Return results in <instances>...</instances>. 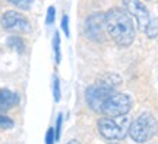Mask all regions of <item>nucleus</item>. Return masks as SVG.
<instances>
[{"mask_svg":"<svg viewBox=\"0 0 158 144\" xmlns=\"http://www.w3.org/2000/svg\"><path fill=\"white\" fill-rule=\"evenodd\" d=\"M106 29L118 47H129L135 41V25L126 10L113 7L106 13Z\"/></svg>","mask_w":158,"mask_h":144,"instance_id":"obj_1","label":"nucleus"},{"mask_svg":"<svg viewBox=\"0 0 158 144\" xmlns=\"http://www.w3.org/2000/svg\"><path fill=\"white\" fill-rule=\"evenodd\" d=\"M132 108V99H130L129 95L126 93H120L114 90L113 93L108 96L107 102L104 105L102 114H106L107 116H123L127 115V112Z\"/></svg>","mask_w":158,"mask_h":144,"instance_id":"obj_5","label":"nucleus"},{"mask_svg":"<svg viewBox=\"0 0 158 144\" xmlns=\"http://www.w3.org/2000/svg\"><path fill=\"white\" fill-rule=\"evenodd\" d=\"M54 140H56V134H54V130L50 128L47 134H45V144H54Z\"/></svg>","mask_w":158,"mask_h":144,"instance_id":"obj_17","label":"nucleus"},{"mask_svg":"<svg viewBox=\"0 0 158 144\" xmlns=\"http://www.w3.org/2000/svg\"><path fill=\"white\" fill-rule=\"evenodd\" d=\"M148 2H151V0H148Z\"/></svg>","mask_w":158,"mask_h":144,"instance_id":"obj_21","label":"nucleus"},{"mask_svg":"<svg viewBox=\"0 0 158 144\" xmlns=\"http://www.w3.org/2000/svg\"><path fill=\"white\" fill-rule=\"evenodd\" d=\"M53 50H54V60L59 64L62 60V53H60V35L59 32L54 33V38H53Z\"/></svg>","mask_w":158,"mask_h":144,"instance_id":"obj_11","label":"nucleus"},{"mask_svg":"<svg viewBox=\"0 0 158 144\" xmlns=\"http://www.w3.org/2000/svg\"><path fill=\"white\" fill-rule=\"evenodd\" d=\"M68 144H81V143H79L78 140H70V141H69Z\"/></svg>","mask_w":158,"mask_h":144,"instance_id":"obj_20","label":"nucleus"},{"mask_svg":"<svg viewBox=\"0 0 158 144\" xmlns=\"http://www.w3.org/2000/svg\"><path fill=\"white\" fill-rule=\"evenodd\" d=\"M19 103V95L9 89H0V112L12 109Z\"/></svg>","mask_w":158,"mask_h":144,"instance_id":"obj_9","label":"nucleus"},{"mask_svg":"<svg viewBox=\"0 0 158 144\" xmlns=\"http://www.w3.org/2000/svg\"><path fill=\"white\" fill-rule=\"evenodd\" d=\"M54 19H56V9L50 6L48 9H47V16H45V22L47 25H51V23L54 22Z\"/></svg>","mask_w":158,"mask_h":144,"instance_id":"obj_15","label":"nucleus"},{"mask_svg":"<svg viewBox=\"0 0 158 144\" xmlns=\"http://www.w3.org/2000/svg\"><path fill=\"white\" fill-rule=\"evenodd\" d=\"M123 6L126 7V12L129 13L130 16H133L136 19L139 29L143 31L147 28V25L149 23L151 18H152L149 10L147 9V6L143 5L142 2H139V0H123Z\"/></svg>","mask_w":158,"mask_h":144,"instance_id":"obj_6","label":"nucleus"},{"mask_svg":"<svg viewBox=\"0 0 158 144\" xmlns=\"http://www.w3.org/2000/svg\"><path fill=\"white\" fill-rule=\"evenodd\" d=\"M7 45L13 48V50H16L18 53H22L23 51V41L19 37H10V38H7Z\"/></svg>","mask_w":158,"mask_h":144,"instance_id":"obj_12","label":"nucleus"},{"mask_svg":"<svg viewBox=\"0 0 158 144\" xmlns=\"http://www.w3.org/2000/svg\"><path fill=\"white\" fill-rule=\"evenodd\" d=\"M62 28H63V31H64V35L69 37V35H70V31H69V18H68V15H63V18H62Z\"/></svg>","mask_w":158,"mask_h":144,"instance_id":"obj_18","label":"nucleus"},{"mask_svg":"<svg viewBox=\"0 0 158 144\" xmlns=\"http://www.w3.org/2000/svg\"><path fill=\"white\" fill-rule=\"evenodd\" d=\"M158 133V121L149 112H143L130 122L129 135L136 143H147Z\"/></svg>","mask_w":158,"mask_h":144,"instance_id":"obj_2","label":"nucleus"},{"mask_svg":"<svg viewBox=\"0 0 158 144\" xmlns=\"http://www.w3.org/2000/svg\"><path fill=\"white\" fill-rule=\"evenodd\" d=\"M7 2H10L12 5H15L22 10H29V7L32 6V0H7Z\"/></svg>","mask_w":158,"mask_h":144,"instance_id":"obj_13","label":"nucleus"},{"mask_svg":"<svg viewBox=\"0 0 158 144\" xmlns=\"http://www.w3.org/2000/svg\"><path fill=\"white\" fill-rule=\"evenodd\" d=\"M114 92V86L110 84L107 80H98L95 84H92L86 89L85 92V100L92 111L100 112L101 114L102 109H104V105L107 102L108 96Z\"/></svg>","mask_w":158,"mask_h":144,"instance_id":"obj_4","label":"nucleus"},{"mask_svg":"<svg viewBox=\"0 0 158 144\" xmlns=\"http://www.w3.org/2000/svg\"><path fill=\"white\" fill-rule=\"evenodd\" d=\"M12 127H13V121L10 118L6 115H0V128L7 130V128H12Z\"/></svg>","mask_w":158,"mask_h":144,"instance_id":"obj_14","label":"nucleus"},{"mask_svg":"<svg viewBox=\"0 0 158 144\" xmlns=\"http://www.w3.org/2000/svg\"><path fill=\"white\" fill-rule=\"evenodd\" d=\"M104 31L106 29V13H92L88 16L85 22V32L94 41H102L104 39Z\"/></svg>","mask_w":158,"mask_h":144,"instance_id":"obj_8","label":"nucleus"},{"mask_svg":"<svg viewBox=\"0 0 158 144\" xmlns=\"http://www.w3.org/2000/svg\"><path fill=\"white\" fill-rule=\"evenodd\" d=\"M143 32L147 35L148 38H157L158 37V18L157 16H152L149 23L147 25V28L143 29Z\"/></svg>","mask_w":158,"mask_h":144,"instance_id":"obj_10","label":"nucleus"},{"mask_svg":"<svg viewBox=\"0 0 158 144\" xmlns=\"http://www.w3.org/2000/svg\"><path fill=\"white\" fill-rule=\"evenodd\" d=\"M53 90H54V100L59 102V100H60V82H59V77H57V76H54Z\"/></svg>","mask_w":158,"mask_h":144,"instance_id":"obj_16","label":"nucleus"},{"mask_svg":"<svg viewBox=\"0 0 158 144\" xmlns=\"http://www.w3.org/2000/svg\"><path fill=\"white\" fill-rule=\"evenodd\" d=\"M2 26L7 31H16V32H27L29 31L28 19L23 16L22 13L16 10H7L2 15L0 19Z\"/></svg>","mask_w":158,"mask_h":144,"instance_id":"obj_7","label":"nucleus"},{"mask_svg":"<svg viewBox=\"0 0 158 144\" xmlns=\"http://www.w3.org/2000/svg\"><path fill=\"white\" fill-rule=\"evenodd\" d=\"M62 121H63V116H62V114H59V116H57V124H56V140L60 138V131H62Z\"/></svg>","mask_w":158,"mask_h":144,"instance_id":"obj_19","label":"nucleus"},{"mask_svg":"<svg viewBox=\"0 0 158 144\" xmlns=\"http://www.w3.org/2000/svg\"><path fill=\"white\" fill-rule=\"evenodd\" d=\"M130 121L126 115L123 116H104L98 121V131L107 140H123L129 134Z\"/></svg>","mask_w":158,"mask_h":144,"instance_id":"obj_3","label":"nucleus"}]
</instances>
